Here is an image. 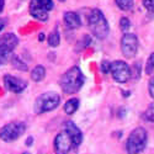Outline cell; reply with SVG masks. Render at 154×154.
Listing matches in <instances>:
<instances>
[{
    "label": "cell",
    "mask_w": 154,
    "mask_h": 154,
    "mask_svg": "<svg viewBox=\"0 0 154 154\" xmlns=\"http://www.w3.org/2000/svg\"><path fill=\"white\" fill-rule=\"evenodd\" d=\"M84 84V75L78 67H73L60 78V88L66 94L78 93Z\"/></svg>",
    "instance_id": "6da1fadb"
},
{
    "label": "cell",
    "mask_w": 154,
    "mask_h": 154,
    "mask_svg": "<svg viewBox=\"0 0 154 154\" xmlns=\"http://www.w3.org/2000/svg\"><path fill=\"white\" fill-rule=\"evenodd\" d=\"M148 134L143 127H137L128 136L126 142V150L128 154H139L147 146Z\"/></svg>",
    "instance_id": "7a4b0ae2"
},
{
    "label": "cell",
    "mask_w": 154,
    "mask_h": 154,
    "mask_svg": "<svg viewBox=\"0 0 154 154\" xmlns=\"http://www.w3.org/2000/svg\"><path fill=\"white\" fill-rule=\"evenodd\" d=\"M89 27H90L94 36H96L100 40H104L107 36L109 23L101 10H99V9L91 10L90 15H89Z\"/></svg>",
    "instance_id": "3957f363"
},
{
    "label": "cell",
    "mask_w": 154,
    "mask_h": 154,
    "mask_svg": "<svg viewBox=\"0 0 154 154\" xmlns=\"http://www.w3.org/2000/svg\"><path fill=\"white\" fill-rule=\"evenodd\" d=\"M59 102H60V96L57 93H54V91L43 93L36 99L33 110L36 113L49 112V111L57 109Z\"/></svg>",
    "instance_id": "277c9868"
},
{
    "label": "cell",
    "mask_w": 154,
    "mask_h": 154,
    "mask_svg": "<svg viewBox=\"0 0 154 154\" xmlns=\"http://www.w3.org/2000/svg\"><path fill=\"white\" fill-rule=\"evenodd\" d=\"M26 131V125L23 122H10L2 127L0 130V139L4 142H14L20 138Z\"/></svg>",
    "instance_id": "5b68a950"
},
{
    "label": "cell",
    "mask_w": 154,
    "mask_h": 154,
    "mask_svg": "<svg viewBox=\"0 0 154 154\" xmlns=\"http://www.w3.org/2000/svg\"><path fill=\"white\" fill-rule=\"evenodd\" d=\"M111 74L117 83L123 84L131 78V68L123 60H115L111 63Z\"/></svg>",
    "instance_id": "8992f818"
},
{
    "label": "cell",
    "mask_w": 154,
    "mask_h": 154,
    "mask_svg": "<svg viewBox=\"0 0 154 154\" xmlns=\"http://www.w3.org/2000/svg\"><path fill=\"white\" fill-rule=\"evenodd\" d=\"M121 51L126 58H133L138 51V38L133 33H125L121 40Z\"/></svg>",
    "instance_id": "52a82bcc"
},
{
    "label": "cell",
    "mask_w": 154,
    "mask_h": 154,
    "mask_svg": "<svg viewBox=\"0 0 154 154\" xmlns=\"http://www.w3.org/2000/svg\"><path fill=\"white\" fill-rule=\"evenodd\" d=\"M19 43V38L14 33H6L0 37V57L4 60L9 57V54L15 49Z\"/></svg>",
    "instance_id": "ba28073f"
},
{
    "label": "cell",
    "mask_w": 154,
    "mask_h": 154,
    "mask_svg": "<svg viewBox=\"0 0 154 154\" xmlns=\"http://www.w3.org/2000/svg\"><path fill=\"white\" fill-rule=\"evenodd\" d=\"M72 146H73V140L66 131H63L56 136V138H54L56 154H68Z\"/></svg>",
    "instance_id": "9c48e42d"
},
{
    "label": "cell",
    "mask_w": 154,
    "mask_h": 154,
    "mask_svg": "<svg viewBox=\"0 0 154 154\" xmlns=\"http://www.w3.org/2000/svg\"><path fill=\"white\" fill-rule=\"evenodd\" d=\"M4 85L6 88V90L11 91V93H22L25 89L27 88V83L23 79L16 78L14 75H5L4 76Z\"/></svg>",
    "instance_id": "30bf717a"
},
{
    "label": "cell",
    "mask_w": 154,
    "mask_h": 154,
    "mask_svg": "<svg viewBox=\"0 0 154 154\" xmlns=\"http://www.w3.org/2000/svg\"><path fill=\"white\" fill-rule=\"evenodd\" d=\"M64 130H66V132L72 138L74 146H79L83 142V133L80 131V128L76 126L74 122H72V121L66 122L64 123Z\"/></svg>",
    "instance_id": "8fae6325"
},
{
    "label": "cell",
    "mask_w": 154,
    "mask_h": 154,
    "mask_svg": "<svg viewBox=\"0 0 154 154\" xmlns=\"http://www.w3.org/2000/svg\"><path fill=\"white\" fill-rule=\"evenodd\" d=\"M30 14L40 21H46L48 19V10H46L37 0H31L30 3Z\"/></svg>",
    "instance_id": "7c38bea8"
},
{
    "label": "cell",
    "mask_w": 154,
    "mask_h": 154,
    "mask_svg": "<svg viewBox=\"0 0 154 154\" xmlns=\"http://www.w3.org/2000/svg\"><path fill=\"white\" fill-rule=\"evenodd\" d=\"M64 22H66L67 27L74 30V29H78L80 25H82V21H80V17L76 12H73V11H68L64 14Z\"/></svg>",
    "instance_id": "4fadbf2b"
},
{
    "label": "cell",
    "mask_w": 154,
    "mask_h": 154,
    "mask_svg": "<svg viewBox=\"0 0 154 154\" xmlns=\"http://www.w3.org/2000/svg\"><path fill=\"white\" fill-rule=\"evenodd\" d=\"M46 76V69L42 66H36L31 72V79L33 82H41Z\"/></svg>",
    "instance_id": "5bb4252c"
},
{
    "label": "cell",
    "mask_w": 154,
    "mask_h": 154,
    "mask_svg": "<svg viewBox=\"0 0 154 154\" xmlns=\"http://www.w3.org/2000/svg\"><path fill=\"white\" fill-rule=\"evenodd\" d=\"M79 109V100L78 99H70L64 104V111L67 115H73Z\"/></svg>",
    "instance_id": "9a60e30c"
},
{
    "label": "cell",
    "mask_w": 154,
    "mask_h": 154,
    "mask_svg": "<svg viewBox=\"0 0 154 154\" xmlns=\"http://www.w3.org/2000/svg\"><path fill=\"white\" fill-rule=\"evenodd\" d=\"M47 41H48V45L51 47H57L60 42V36H59V32L57 30H54L53 32H51L48 38H47Z\"/></svg>",
    "instance_id": "2e32d148"
},
{
    "label": "cell",
    "mask_w": 154,
    "mask_h": 154,
    "mask_svg": "<svg viewBox=\"0 0 154 154\" xmlns=\"http://www.w3.org/2000/svg\"><path fill=\"white\" fill-rule=\"evenodd\" d=\"M116 4L121 10L128 11L133 6V0H116Z\"/></svg>",
    "instance_id": "e0dca14e"
},
{
    "label": "cell",
    "mask_w": 154,
    "mask_h": 154,
    "mask_svg": "<svg viewBox=\"0 0 154 154\" xmlns=\"http://www.w3.org/2000/svg\"><path fill=\"white\" fill-rule=\"evenodd\" d=\"M154 70V52L148 57L147 64H146V73L147 74H152Z\"/></svg>",
    "instance_id": "ac0fdd59"
},
{
    "label": "cell",
    "mask_w": 154,
    "mask_h": 154,
    "mask_svg": "<svg viewBox=\"0 0 154 154\" xmlns=\"http://www.w3.org/2000/svg\"><path fill=\"white\" fill-rule=\"evenodd\" d=\"M144 119L149 122H154V102L152 105H149V107L144 112Z\"/></svg>",
    "instance_id": "d6986e66"
},
{
    "label": "cell",
    "mask_w": 154,
    "mask_h": 154,
    "mask_svg": "<svg viewBox=\"0 0 154 154\" xmlns=\"http://www.w3.org/2000/svg\"><path fill=\"white\" fill-rule=\"evenodd\" d=\"M12 66H14L15 68H17V69H20V70H27L26 64L22 63L21 59H19L17 57H14V58H12Z\"/></svg>",
    "instance_id": "ffe728a7"
},
{
    "label": "cell",
    "mask_w": 154,
    "mask_h": 154,
    "mask_svg": "<svg viewBox=\"0 0 154 154\" xmlns=\"http://www.w3.org/2000/svg\"><path fill=\"white\" fill-rule=\"evenodd\" d=\"M120 27H121V30H122L123 32H127L128 30H130V27H131L130 20H128L127 17H122V19L120 20Z\"/></svg>",
    "instance_id": "44dd1931"
},
{
    "label": "cell",
    "mask_w": 154,
    "mask_h": 154,
    "mask_svg": "<svg viewBox=\"0 0 154 154\" xmlns=\"http://www.w3.org/2000/svg\"><path fill=\"white\" fill-rule=\"evenodd\" d=\"M37 2L40 3L46 10H48V11L53 9V2H52V0H37Z\"/></svg>",
    "instance_id": "7402d4cb"
},
{
    "label": "cell",
    "mask_w": 154,
    "mask_h": 154,
    "mask_svg": "<svg viewBox=\"0 0 154 154\" xmlns=\"http://www.w3.org/2000/svg\"><path fill=\"white\" fill-rule=\"evenodd\" d=\"M143 5L148 10V12L154 14V0H143Z\"/></svg>",
    "instance_id": "603a6c76"
},
{
    "label": "cell",
    "mask_w": 154,
    "mask_h": 154,
    "mask_svg": "<svg viewBox=\"0 0 154 154\" xmlns=\"http://www.w3.org/2000/svg\"><path fill=\"white\" fill-rule=\"evenodd\" d=\"M101 70H102V73H105V74L110 73L111 72V63L107 62V60H102V63H101Z\"/></svg>",
    "instance_id": "cb8c5ba5"
},
{
    "label": "cell",
    "mask_w": 154,
    "mask_h": 154,
    "mask_svg": "<svg viewBox=\"0 0 154 154\" xmlns=\"http://www.w3.org/2000/svg\"><path fill=\"white\" fill-rule=\"evenodd\" d=\"M149 94L154 99V76H153V78L150 79V82H149Z\"/></svg>",
    "instance_id": "d4e9b609"
},
{
    "label": "cell",
    "mask_w": 154,
    "mask_h": 154,
    "mask_svg": "<svg viewBox=\"0 0 154 154\" xmlns=\"http://www.w3.org/2000/svg\"><path fill=\"white\" fill-rule=\"evenodd\" d=\"M5 25H6V19H0V32L5 27Z\"/></svg>",
    "instance_id": "484cf974"
},
{
    "label": "cell",
    "mask_w": 154,
    "mask_h": 154,
    "mask_svg": "<svg viewBox=\"0 0 154 154\" xmlns=\"http://www.w3.org/2000/svg\"><path fill=\"white\" fill-rule=\"evenodd\" d=\"M4 4H5V0H0V12L4 9Z\"/></svg>",
    "instance_id": "4316f807"
},
{
    "label": "cell",
    "mask_w": 154,
    "mask_h": 154,
    "mask_svg": "<svg viewBox=\"0 0 154 154\" xmlns=\"http://www.w3.org/2000/svg\"><path fill=\"white\" fill-rule=\"evenodd\" d=\"M38 38H40V41H43V38H45V35H43V33H40V37H38Z\"/></svg>",
    "instance_id": "83f0119b"
},
{
    "label": "cell",
    "mask_w": 154,
    "mask_h": 154,
    "mask_svg": "<svg viewBox=\"0 0 154 154\" xmlns=\"http://www.w3.org/2000/svg\"><path fill=\"white\" fill-rule=\"evenodd\" d=\"M3 62H4V59H3L2 57H0V66H2V63H3Z\"/></svg>",
    "instance_id": "f1b7e54d"
},
{
    "label": "cell",
    "mask_w": 154,
    "mask_h": 154,
    "mask_svg": "<svg viewBox=\"0 0 154 154\" xmlns=\"http://www.w3.org/2000/svg\"><path fill=\"white\" fill-rule=\"evenodd\" d=\"M23 154H30V153H23Z\"/></svg>",
    "instance_id": "f546056e"
},
{
    "label": "cell",
    "mask_w": 154,
    "mask_h": 154,
    "mask_svg": "<svg viewBox=\"0 0 154 154\" xmlns=\"http://www.w3.org/2000/svg\"><path fill=\"white\" fill-rule=\"evenodd\" d=\"M60 2H64V0H60Z\"/></svg>",
    "instance_id": "4dcf8cb0"
}]
</instances>
